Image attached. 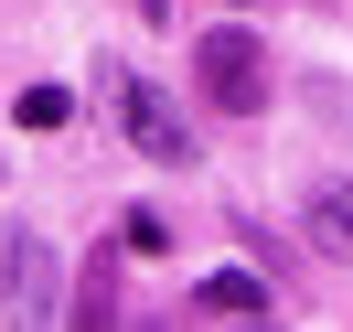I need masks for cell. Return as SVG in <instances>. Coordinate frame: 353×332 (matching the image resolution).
<instances>
[{
  "label": "cell",
  "mask_w": 353,
  "mask_h": 332,
  "mask_svg": "<svg viewBox=\"0 0 353 332\" xmlns=\"http://www.w3.org/2000/svg\"><path fill=\"white\" fill-rule=\"evenodd\" d=\"M193 86L214 97L225 118H257L268 108V32H246V22H214L193 43Z\"/></svg>",
  "instance_id": "6da1fadb"
},
{
  "label": "cell",
  "mask_w": 353,
  "mask_h": 332,
  "mask_svg": "<svg viewBox=\"0 0 353 332\" xmlns=\"http://www.w3.org/2000/svg\"><path fill=\"white\" fill-rule=\"evenodd\" d=\"M108 97H118V118H129V139H139V161H161V172H193V129H182V108L150 86V75H129V65H108Z\"/></svg>",
  "instance_id": "7a4b0ae2"
},
{
  "label": "cell",
  "mask_w": 353,
  "mask_h": 332,
  "mask_svg": "<svg viewBox=\"0 0 353 332\" xmlns=\"http://www.w3.org/2000/svg\"><path fill=\"white\" fill-rule=\"evenodd\" d=\"M0 311L11 322H54V246H43V225H0Z\"/></svg>",
  "instance_id": "3957f363"
},
{
  "label": "cell",
  "mask_w": 353,
  "mask_h": 332,
  "mask_svg": "<svg viewBox=\"0 0 353 332\" xmlns=\"http://www.w3.org/2000/svg\"><path fill=\"white\" fill-rule=\"evenodd\" d=\"M300 225H310V257L321 268H353V182H310Z\"/></svg>",
  "instance_id": "277c9868"
},
{
  "label": "cell",
  "mask_w": 353,
  "mask_h": 332,
  "mask_svg": "<svg viewBox=\"0 0 353 332\" xmlns=\"http://www.w3.org/2000/svg\"><path fill=\"white\" fill-rule=\"evenodd\" d=\"M193 311H203V322H257L268 279H257V268H214V279H193Z\"/></svg>",
  "instance_id": "5b68a950"
},
{
  "label": "cell",
  "mask_w": 353,
  "mask_h": 332,
  "mask_svg": "<svg viewBox=\"0 0 353 332\" xmlns=\"http://www.w3.org/2000/svg\"><path fill=\"white\" fill-rule=\"evenodd\" d=\"M75 322H108V311H118V279H108V257H86V279H75Z\"/></svg>",
  "instance_id": "8992f818"
},
{
  "label": "cell",
  "mask_w": 353,
  "mask_h": 332,
  "mask_svg": "<svg viewBox=\"0 0 353 332\" xmlns=\"http://www.w3.org/2000/svg\"><path fill=\"white\" fill-rule=\"evenodd\" d=\"M65 118H75L65 86H22V129H65Z\"/></svg>",
  "instance_id": "52a82bcc"
},
{
  "label": "cell",
  "mask_w": 353,
  "mask_h": 332,
  "mask_svg": "<svg viewBox=\"0 0 353 332\" xmlns=\"http://www.w3.org/2000/svg\"><path fill=\"white\" fill-rule=\"evenodd\" d=\"M139 22H172V0H139Z\"/></svg>",
  "instance_id": "ba28073f"
}]
</instances>
